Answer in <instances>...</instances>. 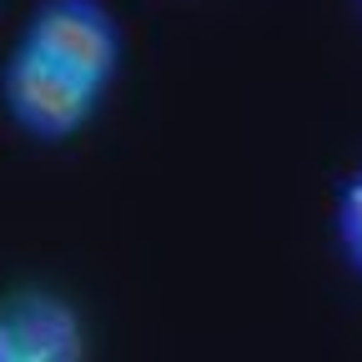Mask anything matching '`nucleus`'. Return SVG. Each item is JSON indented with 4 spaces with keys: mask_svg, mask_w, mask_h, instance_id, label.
I'll use <instances>...</instances> for the list:
<instances>
[{
    "mask_svg": "<svg viewBox=\"0 0 362 362\" xmlns=\"http://www.w3.org/2000/svg\"><path fill=\"white\" fill-rule=\"evenodd\" d=\"M101 101H106L101 86L51 66L45 56L25 51L21 40L11 45L6 66H0V111H6V121L21 136H30L35 146L76 141V136L96 121Z\"/></svg>",
    "mask_w": 362,
    "mask_h": 362,
    "instance_id": "nucleus-1",
    "label": "nucleus"
},
{
    "mask_svg": "<svg viewBox=\"0 0 362 362\" xmlns=\"http://www.w3.org/2000/svg\"><path fill=\"white\" fill-rule=\"evenodd\" d=\"M16 40L101 90H111L126 61V30L106 0H35Z\"/></svg>",
    "mask_w": 362,
    "mask_h": 362,
    "instance_id": "nucleus-2",
    "label": "nucleus"
},
{
    "mask_svg": "<svg viewBox=\"0 0 362 362\" xmlns=\"http://www.w3.org/2000/svg\"><path fill=\"white\" fill-rule=\"evenodd\" d=\"M0 322L25 362H86V322L76 302L51 287H16L0 302Z\"/></svg>",
    "mask_w": 362,
    "mask_h": 362,
    "instance_id": "nucleus-3",
    "label": "nucleus"
},
{
    "mask_svg": "<svg viewBox=\"0 0 362 362\" xmlns=\"http://www.w3.org/2000/svg\"><path fill=\"white\" fill-rule=\"evenodd\" d=\"M332 247L352 277H362V161L337 181L332 197Z\"/></svg>",
    "mask_w": 362,
    "mask_h": 362,
    "instance_id": "nucleus-4",
    "label": "nucleus"
},
{
    "mask_svg": "<svg viewBox=\"0 0 362 362\" xmlns=\"http://www.w3.org/2000/svg\"><path fill=\"white\" fill-rule=\"evenodd\" d=\"M0 362H25L21 357V347H16V337H11V327L0 322Z\"/></svg>",
    "mask_w": 362,
    "mask_h": 362,
    "instance_id": "nucleus-5",
    "label": "nucleus"
},
{
    "mask_svg": "<svg viewBox=\"0 0 362 362\" xmlns=\"http://www.w3.org/2000/svg\"><path fill=\"white\" fill-rule=\"evenodd\" d=\"M352 6H357V21H362V0H352Z\"/></svg>",
    "mask_w": 362,
    "mask_h": 362,
    "instance_id": "nucleus-6",
    "label": "nucleus"
}]
</instances>
